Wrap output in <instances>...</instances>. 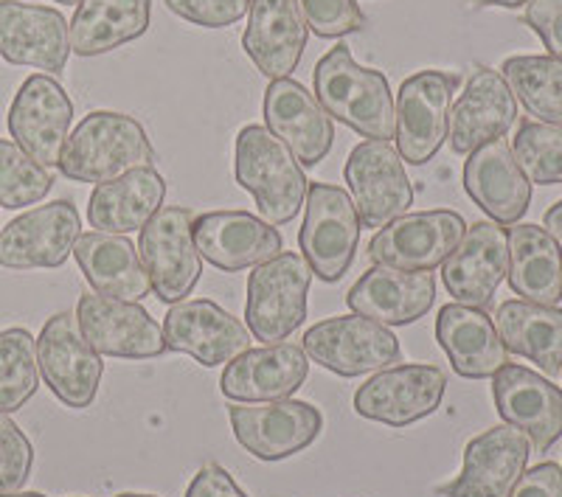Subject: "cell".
<instances>
[{
    "label": "cell",
    "mask_w": 562,
    "mask_h": 497,
    "mask_svg": "<svg viewBox=\"0 0 562 497\" xmlns=\"http://www.w3.org/2000/svg\"><path fill=\"white\" fill-rule=\"evenodd\" d=\"M464 192L492 223L515 225L531 203V183L504 138L490 140L464 163Z\"/></svg>",
    "instance_id": "27"
},
{
    "label": "cell",
    "mask_w": 562,
    "mask_h": 497,
    "mask_svg": "<svg viewBox=\"0 0 562 497\" xmlns=\"http://www.w3.org/2000/svg\"><path fill=\"white\" fill-rule=\"evenodd\" d=\"M470 7L475 9H486V7H498V9H520L526 7L529 0H467Z\"/></svg>",
    "instance_id": "46"
},
{
    "label": "cell",
    "mask_w": 562,
    "mask_h": 497,
    "mask_svg": "<svg viewBox=\"0 0 562 497\" xmlns=\"http://www.w3.org/2000/svg\"><path fill=\"white\" fill-rule=\"evenodd\" d=\"M167 180L153 166H140L122 178L99 183L90 194L88 223L102 234H133L164 208Z\"/></svg>",
    "instance_id": "30"
},
{
    "label": "cell",
    "mask_w": 562,
    "mask_h": 497,
    "mask_svg": "<svg viewBox=\"0 0 562 497\" xmlns=\"http://www.w3.org/2000/svg\"><path fill=\"white\" fill-rule=\"evenodd\" d=\"M186 497H248L243 486L220 464H205L186 489Z\"/></svg>",
    "instance_id": "44"
},
{
    "label": "cell",
    "mask_w": 562,
    "mask_h": 497,
    "mask_svg": "<svg viewBox=\"0 0 562 497\" xmlns=\"http://www.w3.org/2000/svg\"><path fill=\"white\" fill-rule=\"evenodd\" d=\"M82 236V217L70 200L26 211L0 230V268L54 270L68 262Z\"/></svg>",
    "instance_id": "14"
},
{
    "label": "cell",
    "mask_w": 562,
    "mask_h": 497,
    "mask_svg": "<svg viewBox=\"0 0 562 497\" xmlns=\"http://www.w3.org/2000/svg\"><path fill=\"white\" fill-rule=\"evenodd\" d=\"M155 147L133 115L93 110L65 140L59 155L63 178L77 183H108L122 174L153 166Z\"/></svg>",
    "instance_id": "2"
},
{
    "label": "cell",
    "mask_w": 562,
    "mask_h": 497,
    "mask_svg": "<svg viewBox=\"0 0 562 497\" xmlns=\"http://www.w3.org/2000/svg\"><path fill=\"white\" fill-rule=\"evenodd\" d=\"M54 174L14 140L0 138V205L9 211L37 205L52 192Z\"/></svg>",
    "instance_id": "37"
},
{
    "label": "cell",
    "mask_w": 562,
    "mask_h": 497,
    "mask_svg": "<svg viewBox=\"0 0 562 497\" xmlns=\"http://www.w3.org/2000/svg\"><path fill=\"white\" fill-rule=\"evenodd\" d=\"M531 444L518 428L498 425L464 447V466L456 481L441 486L445 497H509L529 464Z\"/></svg>",
    "instance_id": "21"
},
{
    "label": "cell",
    "mask_w": 562,
    "mask_h": 497,
    "mask_svg": "<svg viewBox=\"0 0 562 497\" xmlns=\"http://www.w3.org/2000/svg\"><path fill=\"white\" fill-rule=\"evenodd\" d=\"M54 3H68V7H79L82 0H54Z\"/></svg>",
    "instance_id": "49"
},
{
    "label": "cell",
    "mask_w": 562,
    "mask_h": 497,
    "mask_svg": "<svg viewBox=\"0 0 562 497\" xmlns=\"http://www.w3.org/2000/svg\"><path fill=\"white\" fill-rule=\"evenodd\" d=\"M509 270V230L504 225L481 219L461 236L459 248L441 264V284L456 304L490 306L501 281Z\"/></svg>",
    "instance_id": "19"
},
{
    "label": "cell",
    "mask_w": 562,
    "mask_h": 497,
    "mask_svg": "<svg viewBox=\"0 0 562 497\" xmlns=\"http://www.w3.org/2000/svg\"><path fill=\"white\" fill-rule=\"evenodd\" d=\"M512 155L529 183H562V127L543 122H524L512 140Z\"/></svg>",
    "instance_id": "38"
},
{
    "label": "cell",
    "mask_w": 562,
    "mask_h": 497,
    "mask_svg": "<svg viewBox=\"0 0 562 497\" xmlns=\"http://www.w3.org/2000/svg\"><path fill=\"white\" fill-rule=\"evenodd\" d=\"M82 335L102 358L149 360L167 351L158 320L135 301L82 295L77 304Z\"/></svg>",
    "instance_id": "16"
},
{
    "label": "cell",
    "mask_w": 562,
    "mask_h": 497,
    "mask_svg": "<svg viewBox=\"0 0 562 497\" xmlns=\"http://www.w3.org/2000/svg\"><path fill=\"white\" fill-rule=\"evenodd\" d=\"M310 376L307 351L295 343H270L243 351L225 365L220 391L239 405L290 399Z\"/></svg>",
    "instance_id": "22"
},
{
    "label": "cell",
    "mask_w": 562,
    "mask_h": 497,
    "mask_svg": "<svg viewBox=\"0 0 562 497\" xmlns=\"http://www.w3.org/2000/svg\"><path fill=\"white\" fill-rule=\"evenodd\" d=\"M436 301L434 270L405 273V270L374 268L366 270L355 287L346 293V304L355 315L383 326H408L430 313Z\"/></svg>",
    "instance_id": "26"
},
{
    "label": "cell",
    "mask_w": 562,
    "mask_h": 497,
    "mask_svg": "<svg viewBox=\"0 0 562 497\" xmlns=\"http://www.w3.org/2000/svg\"><path fill=\"white\" fill-rule=\"evenodd\" d=\"M167 349L189 354L205 369L231 363L250 349V329L209 298L178 301L164 315Z\"/></svg>",
    "instance_id": "17"
},
{
    "label": "cell",
    "mask_w": 562,
    "mask_h": 497,
    "mask_svg": "<svg viewBox=\"0 0 562 497\" xmlns=\"http://www.w3.org/2000/svg\"><path fill=\"white\" fill-rule=\"evenodd\" d=\"M243 48L268 79H290L307 48V26L293 0H250Z\"/></svg>",
    "instance_id": "28"
},
{
    "label": "cell",
    "mask_w": 562,
    "mask_h": 497,
    "mask_svg": "<svg viewBox=\"0 0 562 497\" xmlns=\"http://www.w3.org/2000/svg\"><path fill=\"white\" fill-rule=\"evenodd\" d=\"M526 23L549 48V57L562 59V0H529Z\"/></svg>",
    "instance_id": "42"
},
{
    "label": "cell",
    "mask_w": 562,
    "mask_h": 497,
    "mask_svg": "<svg viewBox=\"0 0 562 497\" xmlns=\"http://www.w3.org/2000/svg\"><path fill=\"white\" fill-rule=\"evenodd\" d=\"M234 439L259 461H284L307 450L324 428V416L310 402L276 399L228 408Z\"/></svg>",
    "instance_id": "12"
},
{
    "label": "cell",
    "mask_w": 562,
    "mask_h": 497,
    "mask_svg": "<svg viewBox=\"0 0 562 497\" xmlns=\"http://www.w3.org/2000/svg\"><path fill=\"white\" fill-rule=\"evenodd\" d=\"M34 466V447L29 436L0 414V495H12L26 486Z\"/></svg>",
    "instance_id": "40"
},
{
    "label": "cell",
    "mask_w": 562,
    "mask_h": 497,
    "mask_svg": "<svg viewBox=\"0 0 562 497\" xmlns=\"http://www.w3.org/2000/svg\"><path fill=\"white\" fill-rule=\"evenodd\" d=\"M543 228L549 230L551 236H554L557 242H562V200L560 203L551 205L549 211H546V217H543Z\"/></svg>",
    "instance_id": "45"
},
{
    "label": "cell",
    "mask_w": 562,
    "mask_h": 497,
    "mask_svg": "<svg viewBox=\"0 0 562 497\" xmlns=\"http://www.w3.org/2000/svg\"><path fill=\"white\" fill-rule=\"evenodd\" d=\"M509 497H562V466H557L554 461L531 466L520 475Z\"/></svg>",
    "instance_id": "43"
},
{
    "label": "cell",
    "mask_w": 562,
    "mask_h": 497,
    "mask_svg": "<svg viewBox=\"0 0 562 497\" xmlns=\"http://www.w3.org/2000/svg\"><path fill=\"white\" fill-rule=\"evenodd\" d=\"M0 57L48 77L59 74L70 57L68 20L52 7L0 0Z\"/></svg>",
    "instance_id": "24"
},
{
    "label": "cell",
    "mask_w": 562,
    "mask_h": 497,
    "mask_svg": "<svg viewBox=\"0 0 562 497\" xmlns=\"http://www.w3.org/2000/svg\"><path fill=\"white\" fill-rule=\"evenodd\" d=\"M509 287L520 301L557 306L562 298L560 242L540 225L515 223L509 228Z\"/></svg>",
    "instance_id": "32"
},
{
    "label": "cell",
    "mask_w": 562,
    "mask_h": 497,
    "mask_svg": "<svg viewBox=\"0 0 562 497\" xmlns=\"http://www.w3.org/2000/svg\"><path fill=\"white\" fill-rule=\"evenodd\" d=\"M464 230V217L448 208L403 214L374 234L369 245V259L374 264L405 270V273L436 270L459 248Z\"/></svg>",
    "instance_id": "11"
},
{
    "label": "cell",
    "mask_w": 562,
    "mask_h": 497,
    "mask_svg": "<svg viewBox=\"0 0 562 497\" xmlns=\"http://www.w3.org/2000/svg\"><path fill=\"white\" fill-rule=\"evenodd\" d=\"M501 77L537 122L562 127V59L524 54L501 65Z\"/></svg>",
    "instance_id": "35"
},
{
    "label": "cell",
    "mask_w": 562,
    "mask_h": 497,
    "mask_svg": "<svg viewBox=\"0 0 562 497\" xmlns=\"http://www.w3.org/2000/svg\"><path fill=\"white\" fill-rule=\"evenodd\" d=\"M265 127L304 166H318L335 144L333 118L295 79H273L262 99Z\"/></svg>",
    "instance_id": "20"
},
{
    "label": "cell",
    "mask_w": 562,
    "mask_h": 497,
    "mask_svg": "<svg viewBox=\"0 0 562 497\" xmlns=\"http://www.w3.org/2000/svg\"><path fill=\"white\" fill-rule=\"evenodd\" d=\"M79 270L99 295L122 301H140L149 295V273L144 268L138 248L122 234L90 230L74 245Z\"/></svg>",
    "instance_id": "31"
},
{
    "label": "cell",
    "mask_w": 562,
    "mask_h": 497,
    "mask_svg": "<svg viewBox=\"0 0 562 497\" xmlns=\"http://www.w3.org/2000/svg\"><path fill=\"white\" fill-rule=\"evenodd\" d=\"M448 391V374L439 365H391L366 380L355 394L358 416L389 428H408L436 414Z\"/></svg>",
    "instance_id": "13"
},
{
    "label": "cell",
    "mask_w": 562,
    "mask_h": 497,
    "mask_svg": "<svg viewBox=\"0 0 562 497\" xmlns=\"http://www.w3.org/2000/svg\"><path fill=\"white\" fill-rule=\"evenodd\" d=\"M313 270L304 256L284 253L256 264L248 279V304L245 320L256 340L265 346L284 340L307 320V295Z\"/></svg>",
    "instance_id": "4"
},
{
    "label": "cell",
    "mask_w": 562,
    "mask_h": 497,
    "mask_svg": "<svg viewBox=\"0 0 562 497\" xmlns=\"http://www.w3.org/2000/svg\"><path fill=\"white\" fill-rule=\"evenodd\" d=\"M115 497H158V495H140V492H122V495Z\"/></svg>",
    "instance_id": "48"
},
{
    "label": "cell",
    "mask_w": 562,
    "mask_h": 497,
    "mask_svg": "<svg viewBox=\"0 0 562 497\" xmlns=\"http://www.w3.org/2000/svg\"><path fill=\"white\" fill-rule=\"evenodd\" d=\"M492 396L504 425L518 428L535 453H549L562 436V388L526 365L506 363L492 376Z\"/></svg>",
    "instance_id": "18"
},
{
    "label": "cell",
    "mask_w": 562,
    "mask_h": 497,
    "mask_svg": "<svg viewBox=\"0 0 562 497\" xmlns=\"http://www.w3.org/2000/svg\"><path fill=\"white\" fill-rule=\"evenodd\" d=\"M70 122L74 104L63 84L48 74H32L20 84L7 115L14 144L45 169L59 166Z\"/></svg>",
    "instance_id": "15"
},
{
    "label": "cell",
    "mask_w": 562,
    "mask_h": 497,
    "mask_svg": "<svg viewBox=\"0 0 562 497\" xmlns=\"http://www.w3.org/2000/svg\"><path fill=\"white\" fill-rule=\"evenodd\" d=\"M153 20V0H82L68 23L70 52L99 57L144 37Z\"/></svg>",
    "instance_id": "33"
},
{
    "label": "cell",
    "mask_w": 562,
    "mask_h": 497,
    "mask_svg": "<svg viewBox=\"0 0 562 497\" xmlns=\"http://www.w3.org/2000/svg\"><path fill=\"white\" fill-rule=\"evenodd\" d=\"M301 349L313 363L338 376L378 374L403 358L394 331L360 315H338L310 326Z\"/></svg>",
    "instance_id": "8"
},
{
    "label": "cell",
    "mask_w": 562,
    "mask_h": 497,
    "mask_svg": "<svg viewBox=\"0 0 562 497\" xmlns=\"http://www.w3.org/2000/svg\"><path fill=\"white\" fill-rule=\"evenodd\" d=\"M40 376L65 408L93 405L104 376L102 354L85 340L77 313H57L45 320L37 338Z\"/></svg>",
    "instance_id": "7"
},
{
    "label": "cell",
    "mask_w": 562,
    "mask_h": 497,
    "mask_svg": "<svg viewBox=\"0 0 562 497\" xmlns=\"http://www.w3.org/2000/svg\"><path fill=\"white\" fill-rule=\"evenodd\" d=\"M186 23L203 29H228L248 14L250 0H164Z\"/></svg>",
    "instance_id": "41"
},
{
    "label": "cell",
    "mask_w": 562,
    "mask_h": 497,
    "mask_svg": "<svg viewBox=\"0 0 562 497\" xmlns=\"http://www.w3.org/2000/svg\"><path fill=\"white\" fill-rule=\"evenodd\" d=\"M234 178L254 194L259 214L270 225H288L299 217L310 183L284 144L262 124L239 129L234 147Z\"/></svg>",
    "instance_id": "3"
},
{
    "label": "cell",
    "mask_w": 562,
    "mask_h": 497,
    "mask_svg": "<svg viewBox=\"0 0 562 497\" xmlns=\"http://www.w3.org/2000/svg\"><path fill=\"white\" fill-rule=\"evenodd\" d=\"M495 329L506 351L531 360L549 376L562 369V309L531 301H504L495 313Z\"/></svg>",
    "instance_id": "34"
},
{
    "label": "cell",
    "mask_w": 562,
    "mask_h": 497,
    "mask_svg": "<svg viewBox=\"0 0 562 497\" xmlns=\"http://www.w3.org/2000/svg\"><path fill=\"white\" fill-rule=\"evenodd\" d=\"M194 245L223 273L256 268L281 253V234L248 211H209L192 223Z\"/></svg>",
    "instance_id": "23"
},
{
    "label": "cell",
    "mask_w": 562,
    "mask_h": 497,
    "mask_svg": "<svg viewBox=\"0 0 562 497\" xmlns=\"http://www.w3.org/2000/svg\"><path fill=\"white\" fill-rule=\"evenodd\" d=\"M560 374H562V369H560Z\"/></svg>",
    "instance_id": "50"
},
{
    "label": "cell",
    "mask_w": 562,
    "mask_h": 497,
    "mask_svg": "<svg viewBox=\"0 0 562 497\" xmlns=\"http://www.w3.org/2000/svg\"><path fill=\"white\" fill-rule=\"evenodd\" d=\"M307 32L324 39L346 37L366 26L358 0H293Z\"/></svg>",
    "instance_id": "39"
},
{
    "label": "cell",
    "mask_w": 562,
    "mask_h": 497,
    "mask_svg": "<svg viewBox=\"0 0 562 497\" xmlns=\"http://www.w3.org/2000/svg\"><path fill=\"white\" fill-rule=\"evenodd\" d=\"M459 77L448 70H419L396 93V153L405 163L425 166L448 140L450 108Z\"/></svg>",
    "instance_id": "9"
},
{
    "label": "cell",
    "mask_w": 562,
    "mask_h": 497,
    "mask_svg": "<svg viewBox=\"0 0 562 497\" xmlns=\"http://www.w3.org/2000/svg\"><path fill=\"white\" fill-rule=\"evenodd\" d=\"M518 122V99L501 70L479 68L467 79L464 93L450 108L448 140L456 155H470L490 140L504 138Z\"/></svg>",
    "instance_id": "25"
},
{
    "label": "cell",
    "mask_w": 562,
    "mask_h": 497,
    "mask_svg": "<svg viewBox=\"0 0 562 497\" xmlns=\"http://www.w3.org/2000/svg\"><path fill=\"white\" fill-rule=\"evenodd\" d=\"M37 340L29 329L0 331V414H14L37 394Z\"/></svg>",
    "instance_id": "36"
},
{
    "label": "cell",
    "mask_w": 562,
    "mask_h": 497,
    "mask_svg": "<svg viewBox=\"0 0 562 497\" xmlns=\"http://www.w3.org/2000/svg\"><path fill=\"white\" fill-rule=\"evenodd\" d=\"M344 178L363 228H383L414 205L405 160L391 140H363L346 158Z\"/></svg>",
    "instance_id": "10"
},
{
    "label": "cell",
    "mask_w": 562,
    "mask_h": 497,
    "mask_svg": "<svg viewBox=\"0 0 562 497\" xmlns=\"http://www.w3.org/2000/svg\"><path fill=\"white\" fill-rule=\"evenodd\" d=\"M436 340L456 374L464 380H486L509 363V351L495 329V320L481 306H441L436 318Z\"/></svg>",
    "instance_id": "29"
},
{
    "label": "cell",
    "mask_w": 562,
    "mask_h": 497,
    "mask_svg": "<svg viewBox=\"0 0 562 497\" xmlns=\"http://www.w3.org/2000/svg\"><path fill=\"white\" fill-rule=\"evenodd\" d=\"M0 497H45L43 492H12V495H0Z\"/></svg>",
    "instance_id": "47"
},
{
    "label": "cell",
    "mask_w": 562,
    "mask_h": 497,
    "mask_svg": "<svg viewBox=\"0 0 562 497\" xmlns=\"http://www.w3.org/2000/svg\"><path fill=\"white\" fill-rule=\"evenodd\" d=\"M360 214L355 200L340 185L310 183L307 217L299 230V245L304 262L326 284L349 273L360 245Z\"/></svg>",
    "instance_id": "5"
},
{
    "label": "cell",
    "mask_w": 562,
    "mask_h": 497,
    "mask_svg": "<svg viewBox=\"0 0 562 497\" xmlns=\"http://www.w3.org/2000/svg\"><path fill=\"white\" fill-rule=\"evenodd\" d=\"M192 211L164 205L138 236V253L149 273L153 293L164 304H178L192 295L203 275V256L194 245Z\"/></svg>",
    "instance_id": "6"
},
{
    "label": "cell",
    "mask_w": 562,
    "mask_h": 497,
    "mask_svg": "<svg viewBox=\"0 0 562 497\" xmlns=\"http://www.w3.org/2000/svg\"><path fill=\"white\" fill-rule=\"evenodd\" d=\"M313 93L329 118L346 124L369 140L396 135L394 97L383 70L366 68L351 57L346 43L329 48L313 74Z\"/></svg>",
    "instance_id": "1"
}]
</instances>
